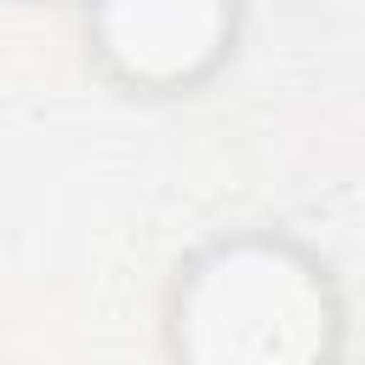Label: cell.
Returning a JSON list of instances; mask_svg holds the SVG:
<instances>
[{
    "instance_id": "cell-1",
    "label": "cell",
    "mask_w": 365,
    "mask_h": 365,
    "mask_svg": "<svg viewBox=\"0 0 365 365\" xmlns=\"http://www.w3.org/2000/svg\"><path fill=\"white\" fill-rule=\"evenodd\" d=\"M160 348L177 365H331L348 354L342 274L285 222L211 228L165 274Z\"/></svg>"
},
{
    "instance_id": "cell-2",
    "label": "cell",
    "mask_w": 365,
    "mask_h": 365,
    "mask_svg": "<svg viewBox=\"0 0 365 365\" xmlns=\"http://www.w3.org/2000/svg\"><path fill=\"white\" fill-rule=\"evenodd\" d=\"M86 74L143 108L205 97L245 51L251 0H80Z\"/></svg>"
},
{
    "instance_id": "cell-3",
    "label": "cell",
    "mask_w": 365,
    "mask_h": 365,
    "mask_svg": "<svg viewBox=\"0 0 365 365\" xmlns=\"http://www.w3.org/2000/svg\"><path fill=\"white\" fill-rule=\"evenodd\" d=\"M6 6H23V11H74L80 0H6Z\"/></svg>"
}]
</instances>
